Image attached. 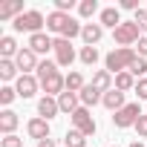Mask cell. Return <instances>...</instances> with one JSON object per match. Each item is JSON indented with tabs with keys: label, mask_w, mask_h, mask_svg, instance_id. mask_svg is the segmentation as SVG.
<instances>
[{
	"label": "cell",
	"mask_w": 147,
	"mask_h": 147,
	"mask_svg": "<svg viewBox=\"0 0 147 147\" xmlns=\"http://www.w3.org/2000/svg\"><path fill=\"white\" fill-rule=\"evenodd\" d=\"M38 75H40V84H43L46 95H55V92H61V87H66V78L58 75L55 63H49V61H43V63L38 66Z\"/></svg>",
	"instance_id": "1"
},
{
	"label": "cell",
	"mask_w": 147,
	"mask_h": 147,
	"mask_svg": "<svg viewBox=\"0 0 147 147\" xmlns=\"http://www.w3.org/2000/svg\"><path fill=\"white\" fill-rule=\"evenodd\" d=\"M133 61H136V52L130 46H121V49H113L107 55V69L110 72H124V69H130Z\"/></svg>",
	"instance_id": "2"
},
{
	"label": "cell",
	"mask_w": 147,
	"mask_h": 147,
	"mask_svg": "<svg viewBox=\"0 0 147 147\" xmlns=\"http://www.w3.org/2000/svg\"><path fill=\"white\" fill-rule=\"evenodd\" d=\"M43 26V15L40 12H26V15H20V18H15V29L18 32H32V35H38V29Z\"/></svg>",
	"instance_id": "3"
},
{
	"label": "cell",
	"mask_w": 147,
	"mask_h": 147,
	"mask_svg": "<svg viewBox=\"0 0 147 147\" xmlns=\"http://www.w3.org/2000/svg\"><path fill=\"white\" fill-rule=\"evenodd\" d=\"M72 121H75V130L84 133V136H92V133H95V121H92V115H90L84 107H78L75 113H72Z\"/></svg>",
	"instance_id": "4"
},
{
	"label": "cell",
	"mask_w": 147,
	"mask_h": 147,
	"mask_svg": "<svg viewBox=\"0 0 147 147\" xmlns=\"http://www.w3.org/2000/svg\"><path fill=\"white\" fill-rule=\"evenodd\" d=\"M138 26H136V20H130V23H121L118 29H115V40L121 43V46H127V43H133V40H141L138 38Z\"/></svg>",
	"instance_id": "5"
},
{
	"label": "cell",
	"mask_w": 147,
	"mask_h": 147,
	"mask_svg": "<svg viewBox=\"0 0 147 147\" xmlns=\"http://www.w3.org/2000/svg\"><path fill=\"white\" fill-rule=\"evenodd\" d=\"M138 104H127L124 110H118L115 115H113V121H115V127H130V124H136L138 121Z\"/></svg>",
	"instance_id": "6"
},
{
	"label": "cell",
	"mask_w": 147,
	"mask_h": 147,
	"mask_svg": "<svg viewBox=\"0 0 147 147\" xmlns=\"http://www.w3.org/2000/svg\"><path fill=\"white\" fill-rule=\"evenodd\" d=\"M52 49H55V55H58V63H61V66H69L72 61H75V52H72V43H69L66 38H58Z\"/></svg>",
	"instance_id": "7"
},
{
	"label": "cell",
	"mask_w": 147,
	"mask_h": 147,
	"mask_svg": "<svg viewBox=\"0 0 147 147\" xmlns=\"http://www.w3.org/2000/svg\"><path fill=\"white\" fill-rule=\"evenodd\" d=\"M15 63H18V69H23V72H29V69H38L40 63L35 61V52L32 49H20L18 52V58H15Z\"/></svg>",
	"instance_id": "8"
},
{
	"label": "cell",
	"mask_w": 147,
	"mask_h": 147,
	"mask_svg": "<svg viewBox=\"0 0 147 147\" xmlns=\"http://www.w3.org/2000/svg\"><path fill=\"white\" fill-rule=\"evenodd\" d=\"M101 101H104V107H107V110H115V113H118V110H124V92H121V90H110V92H104V98H101Z\"/></svg>",
	"instance_id": "9"
},
{
	"label": "cell",
	"mask_w": 147,
	"mask_h": 147,
	"mask_svg": "<svg viewBox=\"0 0 147 147\" xmlns=\"http://www.w3.org/2000/svg\"><path fill=\"white\" fill-rule=\"evenodd\" d=\"M26 130H29V136H32V138H40V141H43V138H49V124H46V118H32Z\"/></svg>",
	"instance_id": "10"
},
{
	"label": "cell",
	"mask_w": 147,
	"mask_h": 147,
	"mask_svg": "<svg viewBox=\"0 0 147 147\" xmlns=\"http://www.w3.org/2000/svg\"><path fill=\"white\" fill-rule=\"evenodd\" d=\"M52 46H55V40H49L43 32H38V35L29 38V49H32L35 55H38V52H46V49H52Z\"/></svg>",
	"instance_id": "11"
},
{
	"label": "cell",
	"mask_w": 147,
	"mask_h": 147,
	"mask_svg": "<svg viewBox=\"0 0 147 147\" xmlns=\"http://www.w3.org/2000/svg\"><path fill=\"white\" fill-rule=\"evenodd\" d=\"M35 90H38V81H35L32 75H20V81H18V95L29 98V95H35Z\"/></svg>",
	"instance_id": "12"
},
{
	"label": "cell",
	"mask_w": 147,
	"mask_h": 147,
	"mask_svg": "<svg viewBox=\"0 0 147 147\" xmlns=\"http://www.w3.org/2000/svg\"><path fill=\"white\" fill-rule=\"evenodd\" d=\"M66 23H69V15H63V12H52V15L46 18V26H49L52 32H63Z\"/></svg>",
	"instance_id": "13"
},
{
	"label": "cell",
	"mask_w": 147,
	"mask_h": 147,
	"mask_svg": "<svg viewBox=\"0 0 147 147\" xmlns=\"http://www.w3.org/2000/svg\"><path fill=\"white\" fill-rule=\"evenodd\" d=\"M58 107L63 110V113H75L78 110V98H75V92H61V98H58Z\"/></svg>",
	"instance_id": "14"
},
{
	"label": "cell",
	"mask_w": 147,
	"mask_h": 147,
	"mask_svg": "<svg viewBox=\"0 0 147 147\" xmlns=\"http://www.w3.org/2000/svg\"><path fill=\"white\" fill-rule=\"evenodd\" d=\"M58 110H61V107H58V101H55V98H49V95H46V98H40V104H38V113H40L43 118H52Z\"/></svg>",
	"instance_id": "15"
},
{
	"label": "cell",
	"mask_w": 147,
	"mask_h": 147,
	"mask_svg": "<svg viewBox=\"0 0 147 147\" xmlns=\"http://www.w3.org/2000/svg\"><path fill=\"white\" fill-rule=\"evenodd\" d=\"M81 35H84V40H87V43L92 46V43H98V40H101L104 29H101L98 23H90V26H84V32H81Z\"/></svg>",
	"instance_id": "16"
},
{
	"label": "cell",
	"mask_w": 147,
	"mask_h": 147,
	"mask_svg": "<svg viewBox=\"0 0 147 147\" xmlns=\"http://www.w3.org/2000/svg\"><path fill=\"white\" fill-rule=\"evenodd\" d=\"M18 127V115L12 113V110H6L3 115H0V130H3L6 136H12V130Z\"/></svg>",
	"instance_id": "17"
},
{
	"label": "cell",
	"mask_w": 147,
	"mask_h": 147,
	"mask_svg": "<svg viewBox=\"0 0 147 147\" xmlns=\"http://www.w3.org/2000/svg\"><path fill=\"white\" fill-rule=\"evenodd\" d=\"M101 26H113V29H118V26H121L118 9H104V12H101Z\"/></svg>",
	"instance_id": "18"
},
{
	"label": "cell",
	"mask_w": 147,
	"mask_h": 147,
	"mask_svg": "<svg viewBox=\"0 0 147 147\" xmlns=\"http://www.w3.org/2000/svg\"><path fill=\"white\" fill-rule=\"evenodd\" d=\"M92 87H95L98 92H110V72H107V69L95 72V78H92Z\"/></svg>",
	"instance_id": "19"
},
{
	"label": "cell",
	"mask_w": 147,
	"mask_h": 147,
	"mask_svg": "<svg viewBox=\"0 0 147 147\" xmlns=\"http://www.w3.org/2000/svg\"><path fill=\"white\" fill-rule=\"evenodd\" d=\"M87 84H84V75L81 72H69L66 75V92H75V90H84Z\"/></svg>",
	"instance_id": "20"
},
{
	"label": "cell",
	"mask_w": 147,
	"mask_h": 147,
	"mask_svg": "<svg viewBox=\"0 0 147 147\" xmlns=\"http://www.w3.org/2000/svg\"><path fill=\"white\" fill-rule=\"evenodd\" d=\"M98 98H101V95H98V90H95L92 84H87V87L81 90V101H84L87 107H92V104H98Z\"/></svg>",
	"instance_id": "21"
},
{
	"label": "cell",
	"mask_w": 147,
	"mask_h": 147,
	"mask_svg": "<svg viewBox=\"0 0 147 147\" xmlns=\"http://www.w3.org/2000/svg\"><path fill=\"white\" fill-rule=\"evenodd\" d=\"M133 87V75H130V72H118V75H115V90H130Z\"/></svg>",
	"instance_id": "22"
},
{
	"label": "cell",
	"mask_w": 147,
	"mask_h": 147,
	"mask_svg": "<svg viewBox=\"0 0 147 147\" xmlns=\"http://www.w3.org/2000/svg\"><path fill=\"white\" fill-rule=\"evenodd\" d=\"M15 69H18V63H12V61H6V58L0 61V75H3L6 81H9V78H15Z\"/></svg>",
	"instance_id": "23"
},
{
	"label": "cell",
	"mask_w": 147,
	"mask_h": 147,
	"mask_svg": "<svg viewBox=\"0 0 147 147\" xmlns=\"http://www.w3.org/2000/svg\"><path fill=\"white\" fill-rule=\"evenodd\" d=\"M81 32H84V29H81V26H78L75 20H72V18H69V23L63 26V32H61V35H63V38L69 40V38H75V35H81Z\"/></svg>",
	"instance_id": "24"
},
{
	"label": "cell",
	"mask_w": 147,
	"mask_h": 147,
	"mask_svg": "<svg viewBox=\"0 0 147 147\" xmlns=\"http://www.w3.org/2000/svg\"><path fill=\"white\" fill-rule=\"evenodd\" d=\"M66 147H84V133H78V130L66 133Z\"/></svg>",
	"instance_id": "25"
},
{
	"label": "cell",
	"mask_w": 147,
	"mask_h": 147,
	"mask_svg": "<svg viewBox=\"0 0 147 147\" xmlns=\"http://www.w3.org/2000/svg\"><path fill=\"white\" fill-rule=\"evenodd\" d=\"M20 9H23L20 3H3V6H0V18H12V15H18ZM18 18H20V15H18Z\"/></svg>",
	"instance_id": "26"
},
{
	"label": "cell",
	"mask_w": 147,
	"mask_h": 147,
	"mask_svg": "<svg viewBox=\"0 0 147 147\" xmlns=\"http://www.w3.org/2000/svg\"><path fill=\"white\" fill-rule=\"evenodd\" d=\"M15 49H18V43H15L12 38H3V40H0V52H3L6 61H9V55H15Z\"/></svg>",
	"instance_id": "27"
},
{
	"label": "cell",
	"mask_w": 147,
	"mask_h": 147,
	"mask_svg": "<svg viewBox=\"0 0 147 147\" xmlns=\"http://www.w3.org/2000/svg\"><path fill=\"white\" fill-rule=\"evenodd\" d=\"M81 61H84V63H95V61H98V49H95V46H84V49H81Z\"/></svg>",
	"instance_id": "28"
},
{
	"label": "cell",
	"mask_w": 147,
	"mask_h": 147,
	"mask_svg": "<svg viewBox=\"0 0 147 147\" xmlns=\"http://www.w3.org/2000/svg\"><path fill=\"white\" fill-rule=\"evenodd\" d=\"M144 72H147V61L144 58H136L130 63V75H144Z\"/></svg>",
	"instance_id": "29"
},
{
	"label": "cell",
	"mask_w": 147,
	"mask_h": 147,
	"mask_svg": "<svg viewBox=\"0 0 147 147\" xmlns=\"http://www.w3.org/2000/svg\"><path fill=\"white\" fill-rule=\"evenodd\" d=\"M95 9H98V3H95V0H84V3H81V15H84V18H90Z\"/></svg>",
	"instance_id": "30"
},
{
	"label": "cell",
	"mask_w": 147,
	"mask_h": 147,
	"mask_svg": "<svg viewBox=\"0 0 147 147\" xmlns=\"http://www.w3.org/2000/svg\"><path fill=\"white\" fill-rule=\"evenodd\" d=\"M15 95H18V92H15L12 87H3V90H0V101H3V104H12Z\"/></svg>",
	"instance_id": "31"
},
{
	"label": "cell",
	"mask_w": 147,
	"mask_h": 147,
	"mask_svg": "<svg viewBox=\"0 0 147 147\" xmlns=\"http://www.w3.org/2000/svg\"><path fill=\"white\" fill-rule=\"evenodd\" d=\"M136 130H138V136H144V138H147V115H138V121H136Z\"/></svg>",
	"instance_id": "32"
},
{
	"label": "cell",
	"mask_w": 147,
	"mask_h": 147,
	"mask_svg": "<svg viewBox=\"0 0 147 147\" xmlns=\"http://www.w3.org/2000/svg\"><path fill=\"white\" fill-rule=\"evenodd\" d=\"M136 26H138V29H144V26H147V12H144V9H138V12H136Z\"/></svg>",
	"instance_id": "33"
},
{
	"label": "cell",
	"mask_w": 147,
	"mask_h": 147,
	"mask_svg": "<svg viewBox=\"0 0 147 147\" xmlns=\"http://www.w3.org/2000/svg\"><path fill=\"white\" fill-rule=\"evenodd\" d=\"M3 147H23V141H20L18 136H6V138H3Z\"/></svg>",
	"instance_id": "34"
},
{
	"label": "cell",
	"mask_w": 147,
	"mask_h": 147,
	"mask_svg": "<svg viewBox=\"0 0 147 147\" xmlns=\"http://www.w3.org/2000/svg\"><path fill=\"white\" fill-rule=\"evenodd\" d=\"M136 92H138V98H147V81H138L136 84Z\"/></svg>",
	"instance_id": "35"
},
{
	"label": "cell",
	"mask_w": 147,
	"mask_h": 147,
	"mask_svg": "<svg viewBox=\"0 0 147 147\" xmlns=\"http://www.w3.org/2000/svg\"><path fill=\"white\" fill-rule=\"evenodd\" d=\"M55 6H58V12H66V9H72V0H55Z\"/></svg>",
	"instance_id": "36"
},
{
	"label": "cell",
	"mask_w": 147,
	"mask_h": 147,
	"mask_svg": "<svg viewBox=\"0 0 147 147\" xmlns=\"http://www.w3.org/2000/svg\"><path fill=\"white\" fill-rule=\"evenodd\" d=\"M138 58H147V38L138 40Z\"/></svg>",
	"instance_id": "37"
},
{
	"label": "cell",
	"mask_w": 147,
	"mask_h": 147,
	"mask_svg": "<svg viewBox=\"0 0 147 147\" xmlns=\"http://www.w3.org/2000/svg\"><path fill=\"white\" fill-rule=\"evenodd\" d=\"M121 6H124V9H136V12H138V0H124Z\"/></svg>",
	"instance_id": "38"
},
{
	"label": "cell",
	"mask_w": 147,
	"mask_h": 147,
	"mask_svg": "<svg viewBox=\"0 0 147 147\" xmlns=\"http://www.w3.org/2000/svg\"><path fill=\"white\" fill-rule=\"evenodd\" d=\"M38 147H55V144H52V138H43V141H40Z\"/></svg>",
	"instance_id": "39"
},
{
	"label": "cell",
	"mask_w": 147,
	"mask_h": 147,
	"mask_svg": "<svg viewBox=\"0 0 147 147\" xmlns=\"http://www.w3.org/2000/svg\"><path fill=\"white\" fill-rule=\"evenodd\" d=\"M130 147H141V141H133V144H130Z\"/></svg>",
	"instance_id": "40"
}]
</instances>
